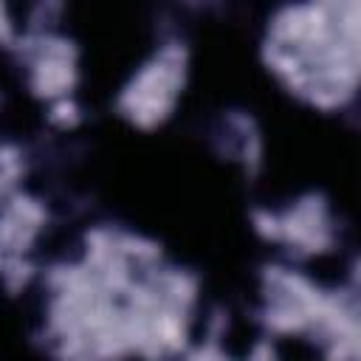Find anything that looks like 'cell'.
<instances>
[{
    "label": "cell",
    "instance_id": "obj_1",
    "mask_svg": "<svg viewBox=\"0 0 361 361\" xmlns=\"http://www.w3.org/2000/svg\"><path fill=\"white\" fill-rule=\"evenodd\" d=\"M189 62L192 54L183 39H164L121 85L116 96V113L141 133L164 127L183 96Z\"/></svg>",
    "mask_w": 361,
    "mask_h": 361
},
{
    "label": "cell",
    "instance_id": "obj_2",
    "mask_svg": "<svg viewBox=\"0 0 361 361\" xmlns=\"http://www.w3.org/2000/svg\"><path fill=\"white\" fill-rule=\"evenodd\" d=\"M279 248L290 259H313L336 248V223L324 195L305 192L279 212Z\"/></svg>",
    "mask_w": 361,
    "mask_h": 361
},
{
    "label": "cell",
    "instance_id": "obj_3",
    "mask_svg": "<svg viewBox=\"0 0 361 361\" xmlns=\"http://www.w3.org/2000/svg\"><path fill=\"white\" fill-rule=\"evenodd\" d=\"M48 206L25 189H14L0 206V251L31 254L48 228Z\"/></svg>",
    "mask_w": 361,
    "mask_h": 361
},
{
    "label": "cell",
    "instance_id": "obj_4",
    "mask_svg": "<svg viewBox=\"0 0 361 361\" xmlns=\"http://www.w3.org/2000/svg\"><path fill=\"white\" fill-rule=\"evenodd\" d=\"M45 121L59 133H71L85 121V110L76 102V96L71 93V96H62V99H54L45 104Z\"/></svg>",
    "mask_w": 361,
    "mask_h": 361
},
{
    "label": "cell",
    "instance_id": "obj_5",
    "mask_svg": "<svg viewBox=\"0 0 361 361\" xmlns=\"http://www.w3.org/2000/svg\"><path fill=\"white\" fill-rule=\"evenodd\" d=\"M251 231L271 245H279V212L274 209H254L251 212Z\"/></svg>",
    "mask_w": 361,
    "mask_h": 361
},
{
    "label": "cell",
    "instance_id": "obj_6",
    "mask_svg": "<svg viewBox=\"0 0 361 361\" xmlns=\"http://www.w3.org/2000/svg\"><path fill=\"white\" fill-rule=\"evenodd\" d=\"M17 39H20V28H17V23H14L6 0H0V48L11 54L14 45H17Z\"/></svg>",
    "mask_w": 361,
    "mask_h": 361
}]
</instances>
